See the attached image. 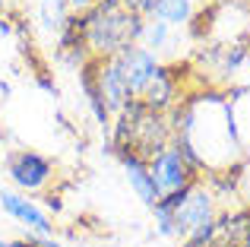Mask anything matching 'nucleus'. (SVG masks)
<instances>
[{
    "mask_svg": "<svg viewBox=\"0 0 250 247\" xmlns=\"http://www.w3.org/2000/svg\"><path fill=\"white\" fill-rule=\"evenodd\" d=\"M149 171H152L155 187H159L162 197H165V193L181 190V187H187V184H193L196 178H203V174L187 162V155L174 146V143L165 146L159 155H152V159H149Z\"/></svg>",
    "mask_w": 250,
    "mask_h": 247,
    "instance_id": "nucleus-7",
    "label": "nucleus"
},
{
    "mask_svg": "<svg viewBox=\"0 0 250 247\" xmlns=\"http://www.w3.org/2000/svg\"><path fill=\"white\" fill-rule=\"evenodd\" d=\"M152 216L159 235L165 238L209 241L212 225L219 219V190H215V184H206V178H196L193 184L165 193L152 206Z\"/></svg>",
    "mask_w": 250,
    "mask_h": 247,
    "instance_id": "nucleus-1",
    "label": "nucleus"
},
{
    "mask_svg": "<svg viewBox=\"0 0 250 247\" xmlns=\"http://www.w3.org/2000/svg\"><path fill=\"white\" fill-rule=\"evenodd\" d=\"M238 3H244V6H250V0H238Z\"/></svg>",
    "mask_w": 250,
    "mask_h": 247,
    "instance_id": "nucleus-22",
    "label": "nucleus"
},
{
    "mask_svg": "<svg viewBox=\"0 0 250 247\" xmlns=\"http://www.w3.org/2000/svg\"><path fill=\"white\" fill-rule=\"evenodd\" d=\"M80 16V29L85 38V51L89 57H114L117 51L140 44L146 16L127 10L121 0H98Z\"/></svg>",
    "mask_w": 250,
    "mask_h": 247,
    "instance_id": "nucleus-2",
    "label": "nucleus"
},
{
    "mask_svg": "<svg viewBox=\"0 0 250 247\" xmlns=\"http://www.w3.org/2000/svg\"><path fill=\"white\" fill-rule=\"evenodd\" d=\"M0 247H10V238H3V235H0Z\"/></svg>",
    "mask_w": 250,
    "mask_h": 247,
    "instance_id": "nucleus-20",
    "label": "nucleus"
},
{
    "mask_svg": "<svg viewBox=\"0 0 250 247\" xmlns=\"http://www.w3.org/2000/svg\"><path fill=\"white\" fill-rule=\"evenodd\" d=\"M10 247H63V241H57L54 235H19L10 238Z\"/></svg>",
    "mask_w": 250,
    "mask_h": 247,
    "instance_id": "nucleus-15",
    "label": "nucleus"
},
{
    "mask_svg": "<svg viewBox=\"0 0 250 247\" xmlns=\"http://www.w3.org/2000/svg\"><path fill=\"white\" fill-rule=\"evenodd\" d=\"M111 63H114V70L121 73L124 86H127L130 99H140L143 89L149 86V80L155 76V70H159L162 57L152 54L149 48H143V44H130V48L117 51L114 57H108Z\"/></svg>",
    "mask_w": 250,
    "mask_h": 247,
    "instance_id": "nucleus-6",
    "label": "nucleus"
},
{
    "mask_svg": "<svg viewBox=\"0 0 250 247\" xmlns=\"http://www.w3.org/2000/svg\"><path fill=\"white\" fill-rule=\"evenodd\" d=\"M111 152H114L117 162H121V168H124V174H127V181H130V187H133V193L149 206V209H152V206L162 200V193H159V187H155L152 171H149V162L140 159L136 152H127V149H111Z\"/></svg>",
    "mask_w": 250,
    "mask_h": 247,
    "instance_id": "nucleus-9",
    "label": "nucleus"
},
{
    "mask_svg": "<svg viewBox=\"0 0 250 247\" xmlns=\"http://www.w3.org/2000/svg\"><path fill=\"white\" fill-rule=\"evenodd\" d=\"M181 247H212V244H206V241H190V238H187V241H181Z\"/></svg>",
    "mask_w": 250,
    "mask_h": 247,
    "instance_id": "nucleus-18",
    "label": "nucleus"
},
{
    "mask_svg": "<svg viewBox=\"0 0 250 247\" xmlns=\"http://www.w3.org/2000/svg\"><path fill=\"white\" fill-rule=\"evenodd\" d=\"M181 67L177 63H159V70H155V76L149 80V86L143 89L140 102L146 108H152V111H165L171 114L177 105H181V99L187 92L181 89Z\"/></svg>",
    "mask_w": 250,
    "mask_h": 247,
    "instance_id": "nucleus-8",
    "label": "nucleus"
},
{
    "mask_svg": "<svg viewBox=\"0 0 250 247\" xmlns=\"http://www.w3.org/2000/svg\"><path fill=\"white\" fill-rule=\"evenodd\" d=\"M57 61L67 63V67H80L83 61H89V51H85V38L80 29V16L70 13L63 19V25L57 29V48H54Z\"/></svg>",
    "mask_w": 250,
    "mask_h": 247,
    "instance_id": "nucleus-11",
    "label": "nucleus"
},
{
    "mask_svg": "<svg viewBox=\"0 0 250 247\" xmlns=\"http://www.w3.org/2000/svg\"><path fill=\"white\" fill-rule=\"evenodd\" d=\"M0 212L10 222H16L19 228H25L29 235H54V219L38 200H32L29 193H19L13 187L0 190Z\"/></svg>",
    "mask_w": 250,
    "mask_h": 247,
    "instance_id": "nucleus-5",
    "label": "nucleus"
},
{
    "mask_svg": "<svg viewBox=\"0 0 250 247\" xmlns=\"http://www.w3.org/2000/svg\"><path fill=\"white\" fill-rule=\"evenodd\" d=\"M127 10H133V13H140V16H146L149 19V13H152V3L155 0H121Z\"/></svg>",
    "mask_w": 250,
    "mask_h": 247,
    "instance_id": "nucleus-16",
    "label": "nucleus"
},
{
    "mask_svg": "<svg viewBox=\"0 0 250 247\" xmlns=\"http://www.w3.org/2000/svg\"><path fill=\"white\" fill-rule=\"evenodd\" d=\"M193 13H196L193 0H155L149 19H159V22L171 25V29H187Z\"/></svg>",
    "mask_w": 250,
    "mask_h": 247,
    "instance_id": "nucleus-13",
    "label": "nucleus"
},
{
    "mask_svg": "<svg viewBox=\"0 0 250 247\" xmlns=\"http://www.w3.org/2000/svg\"><path fill=\"white\" fill-rule=\"evenodd\" d=\"M6 140V130H3V124H0V143H3Z\"/></svg>",
    "mask_w": 250,
    "mask_h": 247,
    "instance_id": "nucleus-21",
    "label": "nucleus"
},
{
    "mask_svg": "<svg viewBox=\"0 0 250 247\" xmlns=\"http://www.w3.org/2000/svg\"><path fill=\"white\" fill-rule=\"evenodd\" d=\"M174 143V130H171V118L165 111H152L140 99L127 102L121 111L114 114L108 130V146L111 149H127L136 152L140 159H152L165 146Z\"/></svg>",
    "mask_w": 250,
    "mask_h": 247,
    "instance_id": "nucleus-3",
    "label": "nucleus"
},
{
    "mask_svg": "<svg viewBox=\"0 0 250 247\" xmlns=\"http://www.w3.org/2000/svg\"><path fill=\"white\" fill-rule=\"evenodd\" d=\"M212 247H250V209L219 212L209 241Z\"/></svg>",
    "mask_w": 250,
    "mask_h": 247,
    "instance_id": "nucleus-10",
    "label": "nucleus"
},
{
    "mask_svg": "<svg viewBox=\"0 0 250 247\" xmlns=\"http://www.w3.org/2000/svg\"><path fill=\"white\" fill-rule=\"evenodd\" d=\"M3 171H6V181H10L13 190L19 193H35L48 190V184L57 178V168L48 155L35 152V149H10L3 159Z\"/></svg>",
    "mask_w": 250,
    "mask_h": 247,
    "instance_id": "nucleus-4",
    "label": "nucleus"
},
{
    "mask_svg": "<svg viewBox=\"0 0 250 247\" xmlns=\"http://www.w3.org/2000/svg\"><path fill=\"white\" fill-rule=\"evenodd\" d=\"M63 3H67V10H70V13H85L89 6H95L98 0H63Z\"/></svg>",
    "mask_w": 250,
    "mask_h": 247,
    "instance_id": "nucleus-17",
    "label": "nucleus"
},
{
    "mask_svg": "<svg viewBox=\"0 0 250 247\" xmlns=\"http://www.w3.org/2000/svg\"><path fill=\"white\" fill-rule=\"evenodd\" d=\"M174 32H177V29H171V25L159 22V19H146L140 44H143V48H149L152 54H159V57H162V51H168V48H171V41H174Z\"/></svg>",
    "mask_w": 250,
    "mask_h": 247,
    "instance_id": "nucleus-14",
    "label": "nucleus"
},
{
    "mask_svg": "<svg viewBox=\"0 0 250 247\" xmlns=\"http://www.w3.org/2000/svg\"><path fill=\"white\" fill-rule=\"evenodd\" d=\"M0 10H3V0H0Z\"/></svg>",
    "mask_w": 250,
    "mask_h": 247,
    "instance_id": "nucleus-23",
    "label": "nucleus"
},
{
    "mask_svg": "<svg viewBox=\"0 0 250 247\" xmlns=\"http://www.w3.org/2000/svg\"><path fill=\"white\" fill-rule=\"evenodd\" d=\"M206 3H212V0H193V6H206Z\"/></svg>",
    "mask_w": 250,
    "mask_h": 247,
    "instance_id": "nucleus-19",
    "label": "nucleus"
},
{
    "mask_svg": "<svg viewBox=\"0 0 250 247\" xmlns=\"http://www.w3.org/2000/svg\"><path fill=\"white\" fill-rule=\"evenodd\" d=\"M80 89L85 95V105H89L92 118L98 121V127L108 133L111 130V121H114V114H111V108L104 105V95H102V86H98V76H95V57H89V61L80 63Z\"/></svg>",
    "mask_w": 250,
    "mask_h": 247,
    "instance_id": "nucleus-12",
    "label": "nucleus"
}]
</instances>
